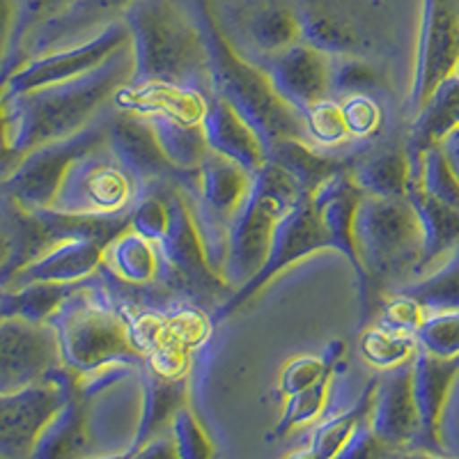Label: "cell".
I'll use <instances>...</instances> for the list:
<instances>
[{
    "label": "cell",
    "instance_id": "cell-1",
    "mask_svg": "<svg viewBox=\"0 0 459 459\" xmlns=\"http://www.w3.org/2000/svg\"><path fill=\"white\" fill-rule=\"evenodd\" d=\"M134 74L131 44L104 65L63 83L28 90L5 101L7 147L22 159L30 150L74 136L97 122Z\"/></svg>",
    "mask_w": 459,
    "mask_h": 459
},
{
    "label": "cell",
    "instance_id": "cell-2",
    "mask_svg": "<svg viewBox=\"0 0 459 459\" xmlns=\"http://www.w3.org/2000/svg\"><path fill=\"white\" fill-rule=\"evenodd\" d=\"M207 47V72L212 92L228 101L251 126L266 157L281 143L306 141L303 117L278 97L272 81L257 63L241 56L223 32L209 0H191Z\"/></svg>",
    "mask_w": 459,
    "mask_h": 459
},
{
    "label": "cell",
    "instance_id": "cell-3",
    "mask_svg": "<svg viewBox=\"0 0 459 459\" xmlns=\"http://www.w3.org/2000/svg\"><path fill=\"white\" fill-rule=\"evenodd\" d=\"M134 74L129 83L209 85L207 47L188 0H138L125 12Z\"/></svg>",
    "mask_w": 459,
    "mask_h": 459
},
{
    "label": "cell",
    "instance_id": "cell-4",
    "mask_svg": "<svg viewBox=\"0 0 459 459\" xmlns=\"http://www.w3.org/2000/svg\"><path fill=\"white\" fill-rule=\"evenodd\" d=\"M48 324L56 331L60 366L74 377H92L110 368H143L145 359L134 347L129 322L110 306L106 297L83 282L56 310Z\"/></svg>",
    "mask_w": 459,
    "mask_h": 459
},
{
    "label": "cell",
    "instance_id": "cell-5",
    "mask_svg": "<svg viewBox=\"0 0 459 459\" xmlns=\"http://www.w3.org/2000/svg\"><path fill=\"white\" fill-rule=\"evenodd\" d=\"M354 239L375 301L386 285L413 278L423 255V230L409 198L363 195L356 207Z\"/></svg>",
    "mask_w": 459,
    "mask_h": 459
},
{
    "label": "cell",
    "instance_id": "cell-6",
    "mask_svg": "<svg viewBox=\"0 0 459 459\" xmlns=\"http://www.w3.org/2000/svg\"><path fill=\"white\" fill-rule=\"evenodd\" d=\"M303 195L310 194H303L292 175L278 163L266 161L264 168L253 175L251 191L230 225L225 285L239 290L260 272L272 251L278 223Z\"/></svg>",
    "mask_w": 459,
    "mask_h": 459
},
{
    "label": "cell",
    "instance_id": "cell-7",
    "mask_svg": "<svg viewBox=\"0 0 459 459\" xmlns=\"http://www.w3.org/2000/svg\"><path fill=\"white\" fill-rule=\"evenodd\" d=\"M143 191L108 145L94 147L72 163L48 209L69 216L113 219L134 212Z\"/></svg>",
    "mask_w": 459,
    "mask_h": 459
},
{
    "label": "cell",
    "instance_id": "cell-8",
    "mask_svg": "<svg viewBox=\"0 0 459 459\" xmlns=\"http://www.w3.org/2000/svg\"><path fill=\"white\" fill-rule=\"evenodd\" d=\"M106 138H108V110L79 134L63 141L47 143L23 154L5 175L7 200L23 212L48 209L72 163L92 152L94 147L106 145Z\"/></svg>",
    "mask_w": 459,
    "mask_h": 459
},
{
    "label": "cell",
    "instance_id": "cell-9",
    "mask_svg": "<svg viewBox=\"0 0 459 459\" xmlns=\"http://www.w3.org/2000/svg\"><path fill=\"white\" fill-rule=\"evenodd\" d=\"M301 39L331 57H366L379 51V12L372 0H299Z\"/></svg>",
    "mask_w": 459,
    "mask_h": 459
},
{
    "label": "cell",
    "instance_id": "cell-10",
    "mask_svg": "<svg viewBox=\"0 0 459 459\" xmlns=\"http://www.w3.org/2000/svg\"><path fill=\"white\" fill-rule=\"evenodd\" d=\"M457 67L459 0H423L407 100L411 117L428 104L438 85L453 79Z\"/></svg>",
    "mask_w": 459,
    "mask_h": 459
},
{
    "label": "cell",
    "instance_id": "cell-11",
    "mask_svg": "<svg viewBox=\"0 0 459 459\" xmlns=\"http://www.w3.org/2000/svg\"><path fill=\"white\" fill-rule=\"evenodd\" d=\"M76 377L63 366L42 381L12 393H0V459H28L37 438L65 404Z\"/></svg>",
    "mask_w": 459,
    "mask_h": 459
},
{
    "label": "cell",
    "instance_id": "cell-12",
    "mask_svg": "<svg viewBox=\"0 0 459 459\" xmlns=\"http://www.w3.org/2000/svg\"><path fill=\"white\" fill-rule=\"evenodd\" d=\"M326 248H329V239H326V232H324L317 207L313 204L310 195H303L278 223L272 251L266 255V262L262 264L260 272L244 287L235 290L232 297L225 299L223 306L216 310V319H225L239 308H244L246 303L251 301L255 294H260L262 287L269 285L278 273L294 266L297 262L306 260L313 253L326 251Z\"/></svg>",
    "mask_w": 459,
    "mask_h": 459
},
{
    "label": "cell",
    "instance_id": "cell-13",
    "mask_svg": "<svg viewBox=\"0 0 459 459\" xmlns=\"http://www.w3.org/2000/svg\"><path fill=\"white\" fill-rule=\"evenodd\" d=\"M129 44V28H126L125 19H117V22L108 23L104 30H100L85 42L48 51L44 56H37L23 63L5 81L3 100H10V97L23 94L28 90L42 88V85L76 79L81 74H88L100 67V65H104L108 57H113L115 53L122 51Z\"/></svg>",
    "mask_w": 459,
    "mask_h": 459
},
{
    "label": "cell",
    "instance_id": "cell-14",
    "mask_svg": "<svg viewBox=\"0 0 459 459\" xmlns=\"http://www.w3.org/2000/svg\"><path fill=\"white\" fill-rule=\"evenodd\" d=\"M163 194H166L168 212H170L166 235L157 244L163 269H170L172 276L182 282V287L191 290V294H195V297L198 294L200 297H216L228 285L209 266L203 239H200L182 188L170 182L163 188Z\"/></svg>",
    "mask_w": 459,
    "mask_h": 459
},
{
    "label": "cell",
    "instance_id": "cell-15",
    "mask_svg": "<svg viewBox=\"0 0 459 459\" xmlns=\"http://www.w3.org/2000/svg\"><path fill=\"white\" fill-rule=\"evenodd\" d=\"M57 368L60 351L51 324L0 319V393L37 384Z\"/></svg>",
    "mask_w": 459,
    "mask_h": 459
},
{
    "label": "cell",
    "instance_id": "cell-16",
    "mask_svg": "<svg viewBox=\"0 0 459 459\" xmlns=\"http://www.w3.org/2000/svg\"><path fill=\"white\" fill-rule=\"evenodd\" d=\"M106 145L113 152L115 159L134 175L143 194L159 186L161 182L182 184L188 178V175L175 170L172 163L168 161L145 115L122 108H115L113 113L108 110Z\"/></svg>",
    "mask_w": 459,
    "mask_h": 459
},
{
    "label": "cell",
    "instance_id": "cell-17",
    "mask_svg": "<svg viewBox=\"0 0 459 459\" xmlns=\"http://www.w3.org/2000/svg\"><path fill=\"white\" fill-rule=\"evenodd\" d=\"M257 65L264 69L266 79L272 81L278 97L292 106L299 115L313 108L319 101L329 100L333 57L303 39L285 51L264 56Z\"/></svg>",
    "mask_w": 459,
    "mask_h": 459
},
{
    "label": "cell",
    "instance_id": "cell-18",
    "mask_svg": "<svg viewBox=\"0 0 459 459\" xmlns=\"http://www.w3.org/2000/svg\"><path fill=\"white\" fill-rule=\"evenodd\" d=\"M310 198H313V204L317 207V214L322 219L329 248L342 253L351 264V269H354L356 281H359V297L360 303H363V319H368L375 297H372L370 281H368L366 272L360 266L354 239V216L363 194L351 179L350 170H344L326 179L317 191L310 194Z\"/></svg>",
    "mask_w": 459,
    "mask_h": 459
},
{
    "label": "cell",
    "instance_id": "cell-19",
    "mask_svg": "<svg viewBox=\"0 0 459 459\" xmlns=\"http://www.w3.org/2000/svg\"><path fill=\"white\" fill-rule=\"evenodd\" d=\"M370 428L395 455L416 450L420 416L413 397V360L391 368L377 379Z\"/></svg>",
    "mask_w": 459,
    "mask_h": 459
},
{
    "label": "cell",
    "instance_id": "cell-20",
    "mask_svg": "<svg viewBox=\"0 0 459 459\" xmlns=\"http://www.w3.org/2000/svg\"><path fill=\"white\" fill-rule=\"evenodd\" d=\"M459 377V356L441 359L418 347L413 356V397L420 416V437L416 450L423 453H444L441 444V420L446 404Z\"/></svg>",
    "mask_w": 459,
    "mask_h": 459
},
{
    "label": "cell",
    "instance_id": "cell-21",
    "mask_svg": "<svg viewBox=\"0 0 459 459\" xmlns=\"http://www.w3.org/2000/svg\"><path fill=\"white\" fill-rule=\"evenodd\" d=\"M136 3L138 0H76L72 7L48 19L44 26H39L28 37L22 53V65L48 51L85 42L92 37L88 35V30L97 28L100 23L108 26V23L117 22L115 14L125 16V12Z\"/></svg>",
    "mask_w": 459,
    "mask_h": 459
},
{
    "label": "cell",
    "instance_id": "cell-22",
    "mask_svg": "<svg viewBox=\"0 0 459 459\" xmlns=\"http://www.w3.org/2000/svg\"><path fill=\"white\" fill-rule=\"evenodd\" d=\"M92 395L81 391L79 381L65 404L47 423L28 459H90L94 457Z\"/></svg>",
    "mask_w": 459,
    "mask_h": 459
},
{
    "label": "cell",
    "instance_id": "cell-23",
    "mask_svg": "<svg viewBox=\"0 0 459 459\" xmlns=\"http://www.w3.org/2000/svg\"><path fill=\"white\" fill-rule=\"evenodd\" d=\"M108 239H72L53 246L51 251L32 260L14 273L0 290L30 285V282H81L101 269Z\"/></svg>",
    "mask_w": 459,
    "mask_h": 459
},
{
    "label": "cell",
    "instance_id": "cell-24",
    "mask_svg": "<svg viewBox=\"0 0 459 459\" xmlns=\"http://www.w3.org/2000/svg\"><path fill=\"white\" fill-rule=\"evenodd\" d=\"M212 88L179 83H126L113 106L138 115L163 113L184 122L203 125L212 101Z\"/></svg>",
    "mask_w": 459,
    "mask_h": 459
},
{
    "label": "cell",
    "instance_id": "cell-25",
    "mask_svg": "<svg viewBox=\"0 0 459 459\" xmlns=\"http://www.w3.org/2000/svg\"><path fill=\"white\" fill-rule=\"evenodd\" d=\"M203 129L204 136H207L209 150L219 154V157L235 161L251 178L264 168L266 152L257 134L246 125L244 117L228 101L216 97V94H212L207 115L203 120Z\"/></svg>",
    "mask_w": 459,
    "mask_h": 459
},
{
    "label": "cell",
    "instance_id": "cell-26",
    "mask_svg": "<svg viewBox=\"0 0 459 459\" xmlns=\"http://www.w3.org/2000/svg\"><path fill=\"white\" fill-rule=\"evenodd\" d=\"M143 384V402L141 418L134 429V438L126 446L129 450H138L152 438H157L166 429H170L172 418L182 407H186L188 397V377L186 379H166L154 370L141 368Z\"/></svg>",
    "mask_w": 459,
    "mask_h": 459
},
{
    "label": "cell",
    "instance_id": "cell-27",
    "mask_svg": "<svg viewBox=\"0 0 459 459\" xmlns=\"http://www.w3.org/2000/svg\"><path fill=\"white\" fill-rule=\"evenodd\" d=\"M407 198L416 209L418 223L423 230V255L413 273V278H420L428 273L434 262L459 248V209L428 195L411 179H409Z\"/></svg>",
    "mask_w": 459,
    "mask_h": 459
},
{
    "label": "cell",
    "instance_id": "cell-28",
    "mask_svg": "<svg viewBox=\"0 0 459 459\" xmlns=\"http://www.w3.org/2000/svg\"><path fill=\"white\" fill-rule=\"evenodd\" d=\"M411 131H409L407 154L409 161L418 163L425 152L434 145H441L450 131L459 126V76L441 83L437 92L428 100V104L411 117Z\"/></svg>",
    "mask_w": 459,
    "mask_h": 459
},
{
    "label": "cell",
    "instance_id": "cell-29",
    "mask_svg": "<svg viewBox=\"0 0 459 459\" xmlns=\"http://www.w3.org/2000/svg\"><path fill=\"white\" fill-rule=\"evenodd\" d=\"M101 269L131 287H145L157 281L163 272V260L154 241L129 228L106 246Z\"/></svg>",
    "mask_w": 459,
    "mask_h": 459
},
{
    "label": "cell",
    "instance_id": "cell-30",
    "mask_svg": "<svg viewBox=\"0 0 459 459\" xmlns=\"http://www.w3.org/2000/svg\"><path fill=\"white\" fill-rule=\"evenodd\" d=\"M350 175L363 195L377 198H407L411 163L407 147L381 150L366 159H359L350 168Z\"/></svg>",
    "mask_w": 459,
    "mask_h": 459
},
{
    "label": "cell",
    "instance_id": "cell-31",
    "mask_svg": "<svg viewBox=\"0 0 459 459\" xmlns=\"http://www.w3.org/2000/svg\"><path fill=\"white\" fill-rule=\"evenodd\" d=\"M145 117L150 120L154 136L175 170L182 175H194L203 168V163L212 154L203 125L178 120L163 113H152Z\"/></svg>",
    "mask_w": 459,
    "mask_h": 459
},
{
    "label": "cell",
    "instance_id": "cell-32",
    "mask_svg": "<svg viewBox=\"0 0 459 459\" xmlns=\"http://www.w3.org/2000/svg\"><path fill=\"white\" fill-rule=\"evenodd\" d=\"M83 282H30L14 290H0V319L48 322L56 310L83 287Z\"/></svg>",
    "mask_w": 459,
    "mask_h": 459
},
{
    "label": "cell",
    "instance_id": "cell-33",
    "mask_svg": "<svg viewBox=\"0 0 459 459\" xmlns=\"http://www.w3.org/2000/svg\"><path fill=\"white\" fill-rule=\"evenodd\" d=\"M266 161L278 163L282 170L290 172L303 194H313L329 178H333L338 172L350 170L342 161L326 157V154H322V150H317V147H313L306 141L281 143L266 157Z\"/></svg>",
    "mask_w": 459,
    "mask_h": 459
},
{
    "label": "cell",
    "instance_id": "cell-34",
    "mask_svg": "<svg viewBox=\"0 0 459 459\" xmlns=\"http://www.w3.org/2000/svg\"><path fill=\"white\" fill-rule=\"evenodd\" d=\"M246 35L262 53V57L285 51L292 44L301 42V22L297 7L278 5V3L260 5L246 22Z\"/></svg>",
    "mask_w": 459,
    "mask_h": 459
},
{
    "label": "cell",
    "instance_id": "cell-35",
    "mask_svg": "<svg viewBox=\"0 0 459 459\" xmlns=\"http://www.w3.org/2000/svg\"><path fill=\"white\" fill-rule=\"evenodd\" d=\"M375 393L377 379H372L368 381V386L360 391V395L356 397L351 407L335 413V416H329L326 420H322V425H317V429L313 432V438H310L308 444L315 459H333L340 453V448L350 441L351 434L359 429V425L370 420Z\"/></svg>",
    "mask_w": 459,
    "mask_h": 459
},
{
    "label": "cell",
    "instance_id": "cell-36",
    "mask_svg": "<svg viewBox=\"0 0 459 459\" xmlns=\"http://www.w3.org/2000/svg\"><path fill=\"white\" fill-rule=\"evenodd\" d=\"M400 292L416 299L428 315L459 310V248H455L438 269L402 285Z\"/></svg>",
    "mask_w": 459,
    "mask_h": 459
},
{
    "label": "cell",
    "instance_id": "cell-37",
    "mask_svg": "<svg viewBox=\"0 0 459 459\" xmlns=\"http://www.w3.org/2000/svg\"><path fill=\"white\" fill-rule=\"evenodd\" d=\"M342 340H331V342L324 344V350L319 354H306L287 360L281 372V379H278V395L287 400V397L306 391L308 386H313L315 381L322 379L326 372L338 370V366L342 363Z\"/></svg>",
    "mask_w": 459,
    "mask_h": 459
},
{
    "label": "cell",
    "instance_id": "cell-38",
    "mask_svg": "<svg viewBox=\"0 0 459 459\" xmlns=\"http://www.w3.org/2000/svg\"><path fill=\"white\" fill-rule=\"evenodd\" d=\"M418 351V340L411 333H402L375 324L359 340V354L368 366L386 372L391 368L413 360Z\"/></svg>",
    "mask_w": 459,
    "mask_h": 459
},
{
    "label": "cell",
    "instance_id": "cell-39",
    "mask_svg": "<svg viewBox=\"0 0 459 459\" xmlns=\"http://www.w3.org/2000/svg\"><path fill=\"white\" fill-rule=\"evenodd\" d=\"M335 372H326L319 381H315L313 386H308L306 391L297 393V395L287 397L285 409L281 413V420L276 423V428L272 429L269 438H285L287 434H292L294 429H301L306 425L315 423L326 411V404H329L331 386H333Z\"/></svg>",
    "mask_w": 459,
    "mask_h": 459
},
{
    "label": "cell",
    "instance_id": "cell-40",
    "mask_svg": "<svg viewBox=\"0 0 459 459\" xmlns=\"http://www.w3.org/2000/svg\"><path fill=\"white\" fill-rule=\"evenodd\" d=\"M411 182L423 188L425 194L450 207L459 209V175L446 159L438 145L429 147L418 163H411Z\"/></svg>",
    "mask_w": 459,
    "mask_h": 459
},
{
    "label": "cell",
    "instance_id": "cell-41",
    "mask_svg": "<svg viewBox=\"0 0 459 459\" xmlns=\"http://www.w3.org/2000/svg\"><path fill=\"white\" fill-rule=\"evenodd\" d=\"M303 117V136L317 150H331L351 143V134L344 122V113L340 101L324 100L315 104L301 115Z\"/></svg>",
    "mask_w": 459,
    "mask_h": 459
},
{
    "label": "cell",
    "instance_id": "cell-42",
    "mask_svg": "<svg viewBox=\"0 0 459 459\" xmlns=\"http://www.w3.org/2000/svg\"><path fill=\"white\" fill-rule=\"evenodd\" d=\"M418 347L441 359L459 356V310L428 315L416 331Z\"/></svg>",
    "mask_w": 459,
    "mask_h": 459
},
{
    "label": "cell",
    "instance_id": "cell-43",
    "mask_svg": "<svg viewBox=\"0 0 459 459\" xmlns=\"http://www.w3.org/2000/svg\"><path fill=\"white\" fill-rule=\"evenodd\" d=\"M340 106H342L351 141H372L384 129L386 113H384V106L372 97V92L350 94L340 101Z\"/></svg>",
    "mask_w": 459,
    "mask_h": 459
},
{
    "label": "cell",
    "instance_id": "cell-44",
    "mask_svg": "<svg viewBox=\"0 0 459 459\" xmlns=\"http://www.w3.org/2000/svg\"><path fill=\"white\" fill-rule=\"evenodd\" d=\"M170 434L175 441V450H178V459H214V444L195 418V413L188 409V404L175 413Z\"/></svg>",
    "mask_w": 459,
    "mask_h": 459
},
{
    "label": "cell",
    "instance_id": "cell-45",
    "mask_svg": "<svg viewBox=\"0 0 459 459\" xmlns=\"http://www.w3.org/2000/svg\"><path fill=\"white\" fill-rule=\"evenodd\" d=\"M379 85V69L366 57H333L331 67V90L350 97L366 94Z\"/></svg>",
    "mask_w": 459,
    "mask_h": 459
},
{
    "label": "cell",
    "instance_id": "cell-46",
    "mask_svg": "<svg viewBox=\"0 0 459 459\" xmlns=\"http://www.w3.org/2000/svg\"><path fill=\"white\" fill-rule=\"evenodd\" d=\"M170 212H168V200L163 188L154 186L141 195L134 212H131V230H136L138 235L159 244L166 235Z\"/></svg>",
    "mask_w": 459,
    "mask_h": 459
},
{
    "label": "cell",
    "instance_id": "cell-47",
    "mask_svg": "<svg viewBox=\"0 0 459 459\" xmlns=\"http://www.w3.org/2000/svg\"><path fill=\"white\" fill-rule=\"evenodd\" d=\"M166 322L172 338L191 351L203 347L209 338V331H212L207 313L194 303H182L178 308H172L170 313H166Z\"/></svg>",
    "mask_w": 459,
    "mask_h": 459
},
{
    "label": "cell",
    "instance_id": "cell-48",
    "mask_svg": "<svg viewBox=\"0 0 459 459\" xmlns=\"http://www.w3.org/2000/svg\"><path fill=\"white\" fill-rule=\"evenodd\" d=\"M425 317H428V313H425L423 306L416 299L395 290L386 301L381 303L379 322L377 324L386 326V329L416 335V331L420 329V324L425 322Z\"/></svg>",
    "mask_w": 459,
    "mask_h": 459
},
{
    "label": "cell",
    "instance_id": "cell-49",
    "mask_svg": "<svg viewBox=\"0 0 459 459\" xmlns=\"http://www.w3.org/2000/svg\"><path fill=\"white\" fill-rule=\"evenodd\" d=\"M395 453L388 448L370 428V420L360 423L351 438L340 448L333 459H393Z\"/></svg>",
    "mask_w": 459,
    "mask_h": 459
},
{
    "label": "cell",
    "instance_id": "cell-50",
    "mask_svg": "<svg viewBox=\"0 0 459 459\" xmlns=\"http://www.w3.org/2000/svg\"><path fill=\"white\" fill-rule=\"evenodd\" d=\"M129 459H178V450H175L170 429L159 434L157 438H152L150 444H145L143 448L131 450Z\"/></svg>",
    "mask_w": 459,
    "mask_h": 459
},
{
    "label": "cell",
    "instance_id": "cell-51",
    "mask_svg": "<svg viewBox=\"0 0 459 459\" xmlns=\"http://www.w3.org/2000/svg\"><path fill=\"white\" fill-rule=\"evenodd\" d=\"M12 30H14V0H0V74L10 53Z\"/></svg>",
    "mask_w": 459,
    "mask_h": 459
},
{
    "label": "cell",
    "instance_id": "cell-52",
    "mask_svg": "<svg viewBox=\"0 0 459 459\" xmlns=\"http://www.w3.org/2000/svg\"><path fill=\"white\" fill-rule=\"evenodd\" d=\"M12 257V232H10V223L5 219V212L0 216V273L7 266Z\"/></svg>",
    "mask_w": 459,
    "mask_h": 459
},
{
    "label": "cell",
    "instance_id": "cell-53",
    "mask_svg": "<svg viewBox=\"0 0 459 459\" xmlns=\"http://www.w3.org/2000/svg\"><path fill=\"white\" fill-rule=\"evenodd\" d=\"M3 90H5V83H0V147L10 150V147H7V120H5V101H3Z\"/></svg>",
    "mask_w": 459,
    "mask_h": 459
},
{
    "label": "cell",
    "instance_id": "cell-54",
    "mask_svg": "<svg viewBox=\"0 0 459 459\" xmlns=\"http://www.w3.org/2000/svg\"><path fill=\"white\" fill-rule=\"evenodd\" d=\"M395 459H446V457L434 453H423V450H409V453L395 455Z\"/></svg>",
    "mask_w": 459,
    "mask_h": 459
},
{
    "label": "cell",
    "instance_id": "cell-55",
    "mask_svg": "<svg viewBox=\"0 0 459 459\" xmlns=\"http://www.w3.org/2000/svg\"><path fill=\"white\" fill-rule=\"evenodd\" d=\"M12 168H0V216L5 212V204H7V195H5V175L10 172Z\"/></svg>",
    "mask_w": 459,
    "mask_h": 459
},
{
    "label": "cell",
    "instance_id": "cell-56",
    "mask_svg": "<svg viewBox=\"0 0 459 459\" xmlns=\"http://www.w3.org/2000/svg\"><path fill=\"white\" fill-rule=\"evenodd\" d=\"M16 161H19V157H16L14 152L0 147V168H12Z\"/></svg>",
    "mask_w": 459,
    "mask_h": 459
},
{
    "label": "cell",
    "instance_id": "cell-57",
    "mask_svg": "<svg viewBox=\"0 0 459 459\" xmlns=\"http://www.w3.org/2000/svg\"><path fill=\"white\" fill-rule=\"evenodd\" d=\"M131 457V450L125 448L120 450V453H108V455H94V457L90 459H129Z\"/></svg>",
    "mask_w": 459,
    "mask_h": 459
},
{
    "label": "cell",
    "instance_id": "cell-58",
    "mask_svg": "<svg viewBox=\"0 0 459 459\" xmlns=\"http://www.w3.org/2000/svg\"><path fill=\"white\" fill-rule=\"evenodd\" d=\"M285 459H315V455H313V450H310V446H308V448L294 450V453L287 455Z\"/></svg>",
    "mask_w": 459,
    "mask_h": 459
},
{
    "label": "cell",
    "instance_id": "cell-59",
    "mask_svg": "<svg viewBox=\"0 0 459 459\" xmlns=\"http://www.w3.org/2000/svg\"><path fill=\"white\" fill-rule=\"evenodd\" d=\"M457 76H459V67H457Z\"/></svg>",
    "mask_w": 459,
    "mask_h": 459
},
{
    "label": "cell",
    "instance_id": "cell-60",
    "mask_svg": "<svg viewBox=\"0 0 459 459\" xmlns=\"http://www.w3.org/2000/svg\"><path fill=\"white\" fill-rule=\"evenodd\" d=\"M393 459H395V457H393Z\"/></svg>",
    "mask_w": 459,
    "mask_h": 459
}]
</instances>
